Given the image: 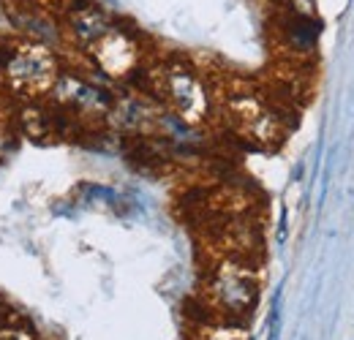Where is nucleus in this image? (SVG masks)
I'll list each match as a JSON object with an SVG mask.
<instances>
[{
  "label": "nucleus",
  "instance_id": "1",
  "mask_svg": "<svg viewBox=\"0 0 354 340\" xmlns=\"http://www.w3.org/2000/svg\"><path fill=\"white\" fill-rule=\"evenodd\" d=\"M63 66L55 46L33 39L0 41V85L22 98H44Z\"/></svg>",
  "mask_w": 354,
  "mask_h": 340
},
{
  "label": "nucleus",
  "instance_id": "2",
  "mask_svg": "<svg viewBox=\"0 0 354 340\" xmlns=\"http://www.w3.org/2000/svg\"><path fill=\"white\" fill-rule=\"evenodd\" d=\"M205 292L210 310L221 319L243 321L248 313H254L259 302V278L248 256H223L213 267Z\"/></svg>",
  "mask_w": 354,
  "mask_h": 340
},
{
  "label": "nucleus",
  "instance_id": "3",
  "mask_svg": "<svg viewBox=\"0 0 354 340\" xmlns=\"http://www.w3.org/2000/svg\"><path fill=\"white\" fill-rule=\"evenodd\" d=\"M153 85L169 112L185 126H202L213 115V95L202 74L183 60L161 63L153 74Z\"/></svg>",
  "mask_w": 354,
  "mask_h": 340
},
{
  "label": "nucleus",
  "instance_id": "4",
  "mask_svg": "<svg viewBox=\"0 0 354 340\" xmlns=\"http://www.w3.org/2000/svg\"><path fill=\"white\" fill-rule=\"evenodd\" d=\"M49 98L55 101V106H60L63 112H68L74 117H106L115 104V98L106 87L95 85L66 68L55 79Z\"/></svg>",
  "mask_w": 354,
  "mask_h": 340
},
{
  "label": "nucleus",
  "instance_id": "5",
  "mask_svg": "<svg viewBox=\"0 0 354 340\" xmlns=\"http://www.w3.org/2000/svg\"><path fill=\"white\" fill-rule=\"evenodd\" d=\"M93 63L112 79H129L142 68V44L120 25H112L98 41L88 49Z\"/></svg>",
  "mask_w": 354,
  "mask_h": 340
},
{
  "label": "nucleus",
  "instance_id": "6",
  "mask_svg": "<svg viewBox=\"0 0 354 340\" xmlns=\"http://www.w3.org/2000/svg\"><path fill=\"white\" fill-rule=\"evenodd\" d=\"M60 8H63L60 22H63L66 44H74L82 52H88L115 25L95 0H63Z\"/></svg>",
  "mask_w": 354,
  "mask_h": 340
},
{
  "label": "nucleus",
  "instance_id": "7",
  "mask_svg": "<svg viewBox=\"0 0 354 340\" xmlns=\"http://www.w3.org/2000/svg\"><path fill=\"white\" fill-rule=\"evenodd\" d=\"M319 22L313 14H300V11H281L278 19V39L281 46L295 55V57H306L316 52V41H319Z\"/></svg>",
  "mask_w": 354,
  "mask_h": 340
},
{
  "label": "nucleus",
  "instance_id": "8",
  "mask_svg": "<svg viewBox=\"0 0 354 340\" xmlns=\"http://www.w3.org/2000/svg\"><path fill=\"white\" fill-rule=\"evenodd\" d=\"M17 19H14V0H0V41L17 39Z\"/></svg>",
  "mask_w": 354,
  "mask_h": 340
},
{
  "label": "nucleus",
  "instance_id": "9",
  "mask_svg": "<svg viewBox=\"0 0 354 340\" xmlns=\"http://www.w3.org/2000/svg\"><path fill=\"white\" fill-rule=\"evenodd\" d=\"M0 340H39L28 324H17L11 319H0Z\"/></svg>",
  "mask_w": 354,
  "mask_h": 340
},
{
  "label": "nucleus",
  "instance_id": "10",
  "mask_svg": "<svg viewBox=\"0 0 354 340\" xmlns=\"http://www.w3.org/2000/svg\"><path fill=\"white\" fill-rule=\"evenodd\" d=\"M17 3H25V6H39V8H49V11H57L63 6V0H17Z\"/></svg>",
  "mask_w": 354,
  "mask_h": 340
}]
</instances>
